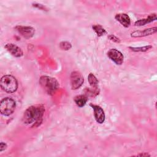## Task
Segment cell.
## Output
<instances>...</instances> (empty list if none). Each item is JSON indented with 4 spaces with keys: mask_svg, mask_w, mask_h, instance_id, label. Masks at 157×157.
Masks as SVG:
<instances>
[{
    "mask_svg": "<svg viewBox=\"0 0 157 157\" xmlns=\"http://www.w3.org/2000/svg\"><path fill=\"white\" fill-rule=\"evenodd\" d=\"M115 18L125 28H128L131 25V20L126 13H118L115 16Z\"/></svg>",
    "mask_w": 157,
    "mask_h": 157,
    "instance_id": "cell-12",
    "label": "cell"
},
{
    "mask_svg": "<svg viewBox=\"0 0 157 157\" xmlns=\"http://www.w3.org/2000/svg\"><path fill=\"white\" fill-rule=\"evenodd\" d=\"M90 106L93 108L94 111V116L96 121L98 123H102L105 121V113L103 109L99 105L90 104Z\"/></svg>",
    "mask_w": 157,
    "mask_h": 157,
    "instance_id": "cell-8",
    "label": "cell"
},
{
    "mask_svg": "<svg viewBox=\"0 0 157 157\" xmlns=\"http://www.w3.org/2000/svg\"><path fill=\"white\" fill-rule=\"evenodd\" d=\"M156 20V13H153L148 16L147 18L141 19L139 20H137L135 22L134 25L135 26H143L147 23H151L153 21H155Z\"/></svg>",
    "mask_w": 157,
    "mask_h": 157,
    "instance_id": "cell-13",
    "label": "cell"
},
{
    "mask_svg": "<svg viewBox=\"0 0 157 157\" xmlns=\"http://www.w3.org/2000/svg\"><path fill=\"white\" fill-rule=\"evenodd\" d=\"M1 88L8 93L15 92L18 88V82L15 77L11 75H5L1 78Z\"/></svg>",
    "mask_w": 157,
    "mask_h": 157,
    "instance_id": "cell-3",
    "label": "cell"
},
{
    "mask_svg": "<svg viewBox=\"0 0 157 157\" xmlns=\"http://www.w3.org/2000/svg\"><path fill=\"white\" fill-rule=\"evenodd\" d=\"M137 156H150V155L147 153H140L139 155H137Z\"/></svg>",
    "mask_w": 157,
    "mask_h": 157,
    "instance_id": "cell-21",
    "label": "cell"
},
{
    "mask_svg": "<svg viewBox=\"0 0 157 157\" xmlns=\"http://www.w3.org/2000/svg\"><path fill=\"white\" fill-rule=\"evenodd\" d=\"M16 106L15 101L11 98L2 99L0 103V112L2 115L9 116L15 110Z\"/></svg>",
    "mask_w": 157,
    "mask_h": 157,
    "instance_id": "cell-4",
    "label": "cell"
},
{
    "mask_svg": "<svg viewBox=\"0 0 157 157\" xmlns=\"http://www.w3.org/2000/svg\"><path fill=\"white\" fill-rule=\"evenodd\" d=\"M152 48L151 45H146L144 47H129V48L134 52H145Z\"/></svg>",
    "mask_w": 157,
    "mask_h": 157,
    "instance_id": "cell-16",
    "label": "cell"
},
{
    "mask_svg": "<svg viewBox=\"0 0 157 157\" xmlns=\"http://www.w3.org/2000/svg\"><path fill=\"white\" fill-rule=\"evenodd\" d=\"M5 48L15 57L19 58L23 55V52L21 48L14 44H7L5 45Z\"/></svg>",
    "mask_w": 157,
    "mask_h": 157,
    "instance_id": "cell-9",
    "label": "cell"
},
{
    "mask_svg": "<svg viewBox=\"0 0 157 157\" xmlns=\"http://www.w3.org/2000/svg\"><path fill=\"white\" fill-rule=\"evenodd\" d=\"M39 84L44 90L50 95H53L59 88V83L53 77L43 75L39 78Z\"/></svg>",
    "mask_w": 157,
    "mask_h": 157,
    "instance_id": "cell-2",
    "label": "cell"
},
{
    "mask_svg": "<svg viewBox=\"0 0 157 157\" xmlns=\"http://www.w3.org/2000/svg\"><path fill=\"white\" fill-rule=\"evenodd\" d=\"M108 57L116 64L121 65L124 61V56L121 52L115 48H111L107 52Z\"/></svg>",
    "mask_w": 157,
    "mask_h": 157,
    "instance_id": "cell-7",
    "label": "cell"
},
{
    "mask_svg": "<svg viewBox=\"0 0 157 157\" xmlns=\"http://www.w3.org/2000/svg\"><path fill=\"white\" fill-rule=\"evenodd\" d=\"M7 148V144L3 142H1L0 144V151L2 152V151L5 150Z\"/></svg>",
    "mask_w": 157,
    "mask_h": 157,
    "instance_id": "cell-20",
    "label": "cell"
},
{
    "mask_svg": "<svg viewBox=\"0 0 157 157\" xmlns=\"http://www.w3.org/2000/svg\"><path fill=\"white\" fill-rule=\"evenodd\" d=\"M87 97L85 95H78L76 96L74 98V102L76 104V105L80 107H83L86 102H87Z\"/></svg>",
    "mask_w": 157,
    "mask_h": 157,
    "instance_id": "cell-14",
    "label": "cell"
},
{
    "mask_svg": "<svg viewBox=\"0 0 157 157\" xmlns=\"http://www.w3.org/2000/svg\"><path fill=\"white\" fill-rule=\"evenodd\" d=\"M93 29L95 31L98 36H102L107 33L105 29L99 25H94L92 26Z\"/></svg>",
    "mask_w": 157,
    "mask_h": 157,
    "instance_id": "cell-15",
    "label": "cell"
},
{
    "mask_svg": "<svg viewBox=\"0 0 157 157\" xmlns=\"http://www.w3.org/2000/svg\"><path fill=\"white\" fill-rule=\"evenodd\" d=\"M84 81L82 74L78 71H73L70 75V83L72 90H77L83 84Z\"/></svg>",
    "mask_w": 157,
    "mask_h": 157,
    "instance_id": "cell-5",
    "label": "cell"
},
{
    "mask_svg": "<svg viewBox=\"0 0 157 157\" xmlns=\"http://www.w3.org/2000/svg\"><path fill=\"white\" fill-rule=\"evenodd\" d=\"M45 108L42 105H34L29 107L25 112L22 117L24 124L37 126L42 121Z\"/></svg>",
    "mask_w": 157,
    "mask_h": 157,
    "instance_id": "cell-1",
    "label": "cell"
},
{
    "mask_svg": "<svg viewBox=\"0 0 157 157\" xmlns=\"http://www.w3.org/2000/svg\"><path fill=\"white\" fill-rule=\"evenodd\" d=\"M59 47L63 50H68L71 48L72 45L67 41H62L59 43Z\"/></svg>",
    "mask_w": 157,
    "mask_h": 157,
    "instance_id": "cell-17",
    "label": "cell"
},
{
    "mask_svg": "<svg viewBox=\"0 0 157 157\" xmlns=\"http://www.w3.org/2000/svg\"><path fill=\"white\" fill-rule=\"evenodd\" d=\"M33 7H35L36 8H38L40 10H47V8L45 6H44V5L42 4H38V3H33Z\"/></svg>",
    "mask_w": 157,
    "mask_h": 157,
    "instance_id": "cell-19",
    "label": "cell"
},
{
    "mask_svg": "<svg viewBox=\"0 0 157 157\" xmlns=\"http://www.w3.org/2000/svg\"><path fill=\"white\" fill-rule=\"evenodd\" d=\"M157 31V28L153 27L148 29H145L143 31H136L131 34V36L132 37H140L147 36H150L156 33Z\"/></svg>",
    "mask_w": 157,
    "mask_h": 157,
    "instance_id": "cell-11",
    "label": "cell"
},
{
    "mask_svg": "<svg viewBox=\"0 0 157 157\" xmlns=\"http://www.w3.org/2000/svg\"><path fill=\"white\" fill-rule=\"evenodd\" d=\"M108 38H109L110 40H112V41H113V42H116V43H120V39L119 38H118L117 36H114V35H113V34L109 35V36H108Z\"/></svg>",
    "mask_w": 157,
    "mask_h": 157,
    "instance_id": "cell-18",
    "label": "cell"
},
{
    "mask_svg": "<svg viewBox=\"0 0 157 157\" xmlns=\"http://www.w3.org/2000/svg\"><path fill=\"white\" fill-rule=\"evenodd\" d=\"M15 29L21 36L26 39L31 38L35 33L34 28L31 26L18 25L15 27Z\"/></svg>",
    "mask_w": 157,
    "mask_h": 157,
    "instance_id": "cell-6",
    "label": "cell"
},
{
    "mask_svg": "<svg viewBox=\"0 0 157 157\" xmlns=\"http://www.w3.org/2000/svg\"><path fill=\"white\" fill-rule=\"evenodd\" d=\"M88 81L89 82V84L90 86L91 87V89L90 90V93L93 94V96L94 93H96V94H99V91H98V80L97 78L95 77V75L90 73L89 74L88 76Z\"/></svg>",
    "mask_w": 157,
    "mask_h": 157,
    "instance_id": "cell-10",
    "label": "cell"
}]
</instances>
